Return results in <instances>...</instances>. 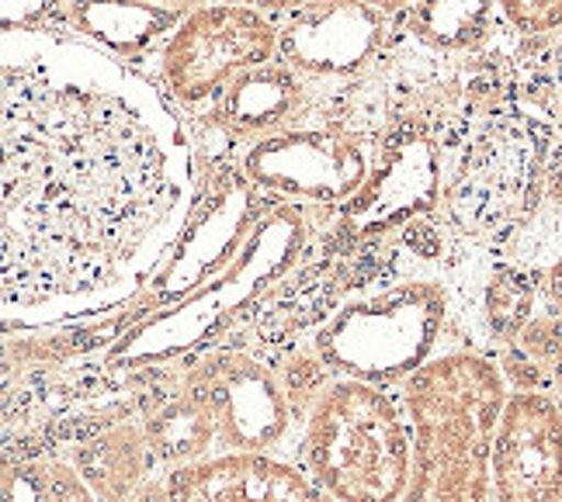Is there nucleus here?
Returning a JSON list of instances; mask_svg holds the SVG:
<instances>
[{
  "label": "nucleus",
  "mask_w": 562,
  "mask_h": 502,
  "mask_svg": "<svg viewBox=\"0 0 562 502\" xmlns=\"http://www.w3.org/2000/svg\"><path fill=\"white\" fill-rule=\"evenodd\" d=\"M157 59L167 94L194 112L240 73L278 62V25L236 0L202 4L184 14Z\"/></svg>",
  "instance_id": "obj_8"
},
{
  "label": "nucleus",
  "mask_w": 562,
  "mask_h": 502,
  "mask_svg": "<svg viewBox=\"0 0 562 502\" xmlns=\"http://www.w3.org/2000/svg\"><path fill=\"white\" fill-rule=\"evenodd\" d=\"M396 25L424 46L456 56L486 53L510 35L496 0H414L396 14Z\"/></svg>",
  "instance_id": "obj_19"
},
{
  "label": "nucleus",
  "mask_w": 562,
  "mask_h": 502,
  "mask_svg": "<svg viewBox=\"0 0 562 502\" xmlns=\"http://www.w3.org/2000/svg\"><path fill=\"white\" fill-rule=\"evenodd\" d=\"M281 18L285 21L278 25V59L323 87L369 70L396 28L393 14L364 0H323Z\"/></svg>",
  "instance_id": "obj_13"
},
{
  "label": "nucleus",
  "mask_w": 562,
  "mask_h": 502,
  "mask_svg": "<svg viewBox=\"0 0 562 502\" xmlns=\"http://www.w3.org/2000/svg\"><path fill=\"white\" fill-rule=\"evenodd\" d=\"M493 502H562V406L510 391L493 447Z\"/></svg>",
  "instance_id": "obj_14"
},
{
  "label": "nucleus",
  "mask_w": 562,
  "mask_h": 502,
  "mask_svg": "<svg viewBox=\"0 0 562 502\" xmlns=\"http://www.w3.org/2000/svg\"><path fill=\"white\" fill-rule=\"evenodd\" d=\"M128 502H175V495H170V486H167V471L146 478L143 489L133 499H128Z\"/></svg>",
  "instance_id": "obj_28"
},
{
  "label": "nucleus",
  "mask_w": 562,
  "mask_h": 502,
  "mask_svg": "<svg viewBox=\"0 0 562 502\" xmlns=\"http://www.w3.org/2000/svg\"><path fill=\"white\" fill-rule=\"evenodd\" d=\"M493 357H496V364H501V375H504L510 391H546L549 396V378H546L542 364H538L531 354H525L517 343L501 346Z\"/></svg>",
  "instance_id": "obj_25"
},
{
  "label": "nucleus",
  "mask_w": 562,
  "mask_h": 502,
  "mask_svg": "<svg viewBox=\"0 0 562 502\" xmlns=\"http://www.w3.org/2000/svg\"><path fill=\"white\" fill-rule=\"evenodd\" d=\"M538 312H542V277L525 264L493 253L480 285V301H475L483 336L501 351L521 336Z\"/></svg>",
  "instance_id": "obj_20"
},
{
  "label": "nucleus",
  "mask_w": 562,
  "mask_h": 502,
  "mask_svg": "<svg viewBox=\"0 0 562 502\" xmlns=\"http://www.w3.org/2000/svg\"><path fill=\"white\" fill-rule=\"evenodd\" d=\"M70 465L101 502H128L157 468L143 426L128 420L94 433L91 441L74 444Z\"/></svg>",
  "instance_id": "obj_17"
},
{
  "label": "nucleus",
  "mask_w": 562,
  "mask_h": 502,
  "mask_svg": "<svg viewBox=\"0 0 562 502\" xmlns=\"http://www.w3.org/2000/svg\"><path fill=\"white\" fill-rule=\"evenodd\" d=\"M175 502H337L278 454H212L167 471Z\"/></svg>",
  "instance_id": "obj_15"
},
{
  "label": "nucleus",
  "mask_w": 562,
  "mask_h": 502,
  "mask_svg": "<svg viewBox=\"0 0 562 502\" xmlns=\"http://www.w3.org/2000/svg\"><path fill=\"white\" fill-rule=\"evenodd\" d=\"M372 157L375 149L355 139L327 133L319 125H299L244 146L236 167L274 202L337 212L369 178Z\"/></svg>",
  "instance_id": "obj_11"
},
{
  "label": "nucleus",
  "mask_w": 562,
  "mask_h": 502,
  "mask_svg": "<svg viewBox=\"0 0 562 502\" xmlns=\"http://www.w3.org/2000/svg\"><path fill=\"white\" fill-rule=\"evenodd\" d=\"M310 239H313L310 208L278 202L257 223L244 250L236 253V260L223 274H215L209 285H202L184 301L146 316L139 326H133V330L104 351V364L157 367L199 351L244 305L261 298L278 281H285L289 271H295L302 253L310 250Z\"/></svg>",
  "instance_id": "obj_5"
},
{
  "label": "nucleus",
  "mask_w": 562,
  "mask_h": 502,
  "mask_svg": "<svg viewBox=\"0 0 562 502\" xmlns=\"http://www.w3.org/2000/svg\"><path fill=\"white\" fill-rule=\"evenodd\" d=\"M278 202L257 187L247 173L233 163L202 167V191L191 208V218L178 243L170 247L164 264L146 281V288L136 295L139 309L154 316L160 309L184 301L215 274H223L236 253L244 250L257 223Z\"/></svg>",
  "instance_id": "obj_7"
},
{
  "label": "nucleus",
  "mask_w": 562,
  "mask_h": 502,
  "mask_svg": "<svg viewBox=\"0 0 562 502\" xmlns=\"http://www.w3.org/2000/svg\"><path fill=\"white\" fill-rule=\"evenodd\" d=\"M154 4H167V8H184L191 0H154Z\"/></svg>",
  "instance_id": "obj_29"
},
{
  "label": "nucleus",
  "mask_w": 562,
  "mask_h": 502,
  "mask_svg": "<svg viewBox=\"0 0 562 502\" xmlns=\"http://www.w3.org/2000/svg\"><path fill=\"white\" fill-rule=\"evenodd\" d=\"M178 107L74 35H0L8 333L119 312L146 288L202 191Z\"/></svg>",
  "instance_id": "obj_1"
},
{
  "label": "nucleus",
  "mask_w": 562,
  "mask_h": 502,
  "mask_svg": "<svg viewBox=\"0 0 562 502\" xmlns=\"http://www.w3.org/2000/svg\"><path fill=\"white\" fill-rule=\"evenodd\" d=\"M236 4H247V8H257V11H265V14H289L295 8H306V4H323V0H236ZM364 4H372L385 14H400L406 11L414 0H364Z\"/></svg>",
  "instance_id": "obj_26"
},
{
  "label": "nucleus",
  "mask_w": 562,
  "mask_h": 502,
  "mask_svg": "<svg viewBox=\"0 0 562 502\" xmlns=\"http://www.w3.org/2000/svg\"><path fill=\"white\" fill-rule=\"evenodd\" d=\"M496 11L514 35H549L562 28V0H496Z\"/></svg>",
  "instance_id": "obj_24"
},
{
  "label": "nucleus",
  "mask_w": 562,
  "mask_h": 502,
  "mask_svg": "<svg viewBox=\"0 0 562 502\" xmlns=\"http://www.w3.org/2000/svg\"><path fill=\"white\" fill-rule=\"evenodd\" d=\"M143 433L149 454L160 471L205 461L220 450V430L209 409L178 381V388H164L143 406Z\"/></svg>",
  "instance_id": "obj_18"
},
{
  "label": "nucleus",
  "mask_w": 562,
  "mask_h": 502,
  "mask_svg": "<svg viewBox=\"0 0 562 502\" xmlns=\"http://www.w3.org/2000/svg\"><path fill=\"white\" fill-rule=\"evenodd\" d=\"M181 385L215 420V454H274L295 426L278 370L236 346L199 354L181 375Z\"/></svg>",
  "instance_id": "obj_10"
},
{
  "label": "nucleus",
  "mask_w": 562,
  "mask_h": 502,
  "mask_svg": "<svg viewBox=\"0 0 562 502\" xmlns=\"http://www.w3.org/2000/svg\"><path fill=\"white\" fill-rule=\"evenodd\" d=\"M559 139L549 118L507 104L445 146V229L469 247L501 250L546 202Z\"/></svg>",
  "instance_id": "obj_3"
},
{
  "label": "nucleus",
  "mask_w": 562,
  "mask_h": 502,
  "mask_svg": "<svg viewBox=\"0 0 562 502\" xmlns=\"http://www.w3.org/2000/svg\"><path fill=\"white\" fill-rule=\"evenodd\" d=\"M184 14V8H167L154 0H70L67 35L128 62V67H139L154 53L160 56Z\"/></svg>",
  "instance_id": "obj_16"
},
{
  "label": "nucleus",
  "mask_w": 562,
  "mask_h": 502,
  "mask_svg": "<svg viewBox=\"0 0 562 502\" xmlns=\"http://www.w3.org/2000/svg\"><path fill=\"white\" fill-rule=\"evenodd\" d=\"M538 277H542V312L562 316V253Z\"/></svg>",
  "instance_id": "obj_27"
},
{
  "label": "nucleus",
  "mask_w": 562,
  "mask_h": 502,
  "mask_svg": "<svg viewBox=\"0 0 562 502\" xmlns=\"http://www.w3.org/2000/svg\"><path fill=\"white\" fill-rule=\"evenodd\" d=\"M67 8L70 0H0V28L67 35Z\"/></svg>",
  "instance_id": "obj_23"
},
{
  "label": "nucleus",
  "mask_w": 562,
  "mask_h": 502,
  "mask_svg": "<svg viewBox=\"0 0 562 502\" xmlns=\"http://www.w3.org/2000/svg\"><path fill=\"white\" fill-rule=\"evenodd\" d=\"M445 146L427 136L385 139L355 198L337 208L330 239L348 253L441 212Z\"/></svg>",
  "instance_id": "obj_9"
},
{
  "label": "nucleus",
  "mask_w": 562,
  "mask_h": 502,
  "mask_svg": "<svg viewBox=\"0 0 562 502\" xmlns=\"http://www.w3.org/2000/svg\"><path fill=\"white\" fill-rule=\"evenodd\" d=\"M514 104L549 118L562 133V28L510 38Z\"/></svg>",
  "instance_id": "obj_21"
},
{
  "label": "nucleus",
  "mask_w": 562,
  "mask_h": 502,
  "mask_svg": "<svg viewBox=\"0 0 562 502\" xmlns=\"http://www.w3.org/2000/svg\"><path fill=\"white\" fill-rule=\"evenodd\" d=\"M514 343L542 364L549 378V396L562 406V316L538 312Z\"/></svg>",
  "instance_id": "obj_22"
},
{
  "label": "nucleus",
  "mask_w": 562,
  "mask_h": 502,
  "mask_svg": "<svg viewBox=\"0 0 562 502\" xmlns=\"http://www.w3.org/2000/svg\"><path fill=\"white\" fill-rule=\"evenodd\" d=\"M295 465L337 502H403L414 426L382 385L334 378L299 426Z\"/></svg>",
  "instance_id": "obj_4"
},
{
  "label": "nucleus",
  "mask_w": 562,
  "mask_h": 502,
  "mask_svg": "<svg viewBox=\"0 0 562 502\" xmlns=\"http://www.w3.org/2000/svg\"><path fill=\"white\" fill-rule=\"evenodd\" d=\"M510 388L483 351H445L400 385L414 426L403 502H493V447Z\"/></svg>",
  "instance_id": "obj_2"
},
{
  "label": "nucleus",
  "mask_w": 562,
  "mask_h": 502,
  "mask_svg": "<svg viewBox=\"0 0 562 502\" xmlns=\"http://www.w3.org/2000/svg\"><path fill=\"white\" fill-rule=\"evenodd\" d=\"M451 322V292L435 277L355 295L313 333V346L337 378L369 385H403L438 357Z\"/></svg>",
  "instance_id": "obj_6"
},
{
  "label": "nucleus",
  "mask_w": 562,
  "mask_h": 502,
  "mask_svg": "<svg viewBox=\"0 0 562 502\" xmlns=\"http://www.w3.org/2000/svg\"><path fill=\"white\" fill-rule=\"evenodd\" d=\"M319 87L285 62H268L236 77L209 104L194 107L191 136L202 167L233 163L240 149L289 128L310 125Z\"/></svg>",
  "instance_id": "obj_12"
}]
</instances>
